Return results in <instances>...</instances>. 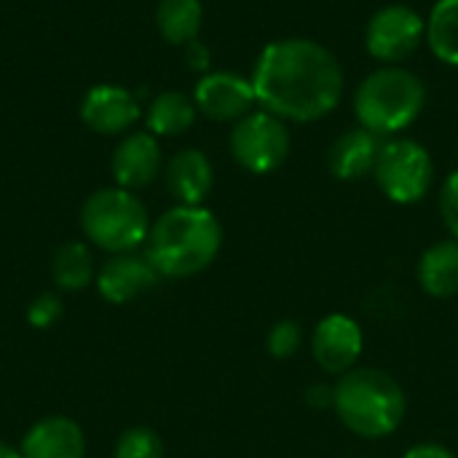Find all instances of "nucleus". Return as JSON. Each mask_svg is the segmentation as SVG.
<instances>
[{
	"mask_svg": "<svg viewBox=\"0 0 458 458\" xmlns=\"http://www.w3.org/2000/svg\"><path fill=\"white\" fill-rule=\"evenodd\" d=\"M373 177L389 201L403 207L419 204L435 185V161L421 142L394 137L381 145Z\"/></svg>",
	"mask_w": 458,
	"mask_h": 458,
	"instance_id": "6",
	"label": "nucleus"
},
{
	"mask_svg": "<svg viewBox=\"0 0 458 458\" xmlns=\"http://www.w3.org/2000/svg\"><path fill=\"white\" fill-rule=\"evenodd\" d=\"M164 177H166V188L172 199L185 207H204L215 185L212 161L207 158V153L193 150V148L174 153L172 161L166 164Z\"/></svg>",
	"mask_w": 458,
	"mask_h": 458,
	"instance_id": "15",
	"label": "nucleus"
},
{
	"mask_svg": "<svg viewBox=\"0 0 458 458\" xmlns=\"http://www.w3.org/2000/svg\"><path fill=\"white\" fill-rule=\"evenodd\" d=\"M59 317H62V301L54 293H40L27 309V322L32 327H38V330H46V327L56 325Z\"/></svg>",
	"mask_w": 458,
	"mask_h": 458,
	"instance_id": "24",
	"label": "nucleus"
},
{
	"mask_svg": "<svg viewBox=\"0 0 458 458\" xmlns=\"http://www.w3.org/2000/svg\"><path fill=\"white\" fill-rule=\"evenodd\" d=\"M419 287L437 301H448L458 295V242L443 239L424 250L416 266Z\"/></svg>",
	"mask_w": 458,
	"mask_h": 458,
	"instance_id": "17",
	"label": "nucleus"
},
{
	"mask_svg": "<svg viewBox=\"0 0 458 458\" xmlns=\"http://www.w3.org/2000/svg\"><path fill=\"white\" fill-rule=\"evenodd\" d=\"M365 352V333L349 314H327L311 330V357L317 368L333 378L354 370Z\"/></svg>",
	"mask_w": 458,
	"mask_h": 458,
	"instance_id": "9",
	"label": "nucleus"
},
{
	"mask_svg": "<svg viewBox=\"0 0 458 458\" xmlns=\"http://www.w3.org/2000/svg\"><path fill=\"white\" fill-rule=\"evenodd\" d=\"M0 458H21V451L8 443H0Z\"/></svg>",
	"mask_w": 458,
	"mask_h": 458,
	"instance_id": "29",
	"label": "nucleus"
},
{
	"mask_svg": "<svg viewBox=\"0 0 458 458\" xmlns=\"http://www.w3.org/2000/svg\"><path fill=\"white\" fill-rule=\"evenodd\" d=\"M440 217L451 233V239L458 242V169L451 172L440 188Z\"/></svg>",
	"mask_w": 458,
	"mask_h": 458,
	"instance_id": "25",
	"label": "nucleus"
},
{
	"mask_svg": "<svg viewBox=\"0 0 458 458\" xmlns=\"http://www.w3.org/2000/svg\"><path fill=\"white\" fill-rule=\"evenodd\" d=\"M51 279L62 293H81L83 287L97 279L91 252L83 242H67L54 252L51 260Z\"/></svg>",
	"mask_w": 458,
	"mask_h": 458,
	"instance_id": "19",
	"label": "nucleus"
},
{
	"mask_svg": "<svg viewBox=\"0 0 458 458\" xmlns=\"http://www.w3.org/2000/svg\"><path fill=\"white\" fill-rule=\"evenodd\" d=\"M424 105V81L400 64H384L373 70L354 91V113L360 126L378 137L405 131L421 115Z\"/></svg>",
	"mask_w": 458,
	"mask_h": 458,
	"instance_id": "4",
	"label": "nucleus"
},
{
	"mask_svg": "<svg viewBox=\"0 0 458 458\" xmlns=\"http://www.w3.org/2000/svg\"><path fill=\"white\" fill-rule=\"evenodd\" d=\"M427 40V21L411 5L394 3L376 11L365 27V48L384 64L405 62Z\"/></svg>",
	"mask_w": 458,
	"mask_h": 458,
	"instance_id": "8",
	"label": "nucleus"
},
{
	"mask_svg": "<svg viewBox=\"0 0 458 458\" xmlns=\"http://www.w3.org/2000/svg\"><path fill=\"white\" fill-rule=\"evenodd\" d=\"M403 458H456V454L440 443H419V445H411Z\"/></svg>",
	"mask_w": 458,
	"mask_h": 458,
	"instance_id": "27",
	"label": "nucleus"
},
{
	"mask_svg": "<svg viewBox=\"0 0 458 458\" xmlns=\"http://www.w3.org/2000/svg\"><path fill=\"white\" fill-rule=\"evenodd\" d=\"M303 341H306V333L301 322L279 319L276 325H271L266 335V349L274 360H293L303 349Z\"/></svg>",
	"mask_w": 458,
	"mask_h": 458,
	"instance_id": "23",
	"label": "nucleus"
},
{
	"mask_svg": "<svg viewBox=\"0 0 458 458\" xmlns=\"http://www.w3.org/2000/svg\"><path fill=\"white\" fill-rule=\"evenodd\" d=\"M161 274L150 263L148 255L123 252L113 255L97 274V290L110 303H129L158 284Z\"/></svg>",
	"mask_w": 458,
	"mask_h": 458,
	"instance_id": "11",
	"label": "nucleus"
},
{
	"mask_svg": "<svg viewBox=\"0 0 458 458\" xmlns=\"http://www.w3.org/2000/svg\"><path fill=\"white\" fill-rule=\"evenodd\" d=\"M381 145H384L381 137L368 131L365 126L344 131L330 145V153H327V166H330L333 177L352 182V180H362V177L373 174Z\"/></svg>",
	"mask_w": 458,
	"mask_h": 458,
	"instance_id": "16",
	"label": "nucleus"
},
{
	"mask_svg": "<svg viewBox=\"0 0 458 458\" xmlns=\"http://www.w3.org/2000/svg\"><path fill=\"white\" fill-rule=\"evenodd\" d=\"M21 458H83L86 435L67 416H48L30 427L21 440Z\"/></svg>",
	"mask_w": 458,
	"mask_h": 458,
	"instance_id": "13",
	"label": "nucleus"
},
{
	"mask_svg": "<svg viewBox=\"0 0 458 458\" xmlns=\"http://www.w3.org/2000/svg\"><path fill=\"white\" fill-rule=\"evenodd\" d=\"M156 24L164 40L188 46L199 38L204 24L201 0H161L156 8Z\"/></svg>",
	"mask_w": 458,
	"mask_h": 458,
	"instance_id": "18",
	"label": "nucleus"
},
{
	"mask_svg": "<svg viewBox=\"0 0 458 458\" xmlns=\"http://www.w3.org/2000/svg\"><path fill=\"white\" fill-rule=\"evenodd\" d=\"M427 43L440 62L458 67V0H437L427 19Z\"/></svg>",
	"mask_w": 458,
	"mask_h": 458,
	"instance_id": "21",
	"label": "nucleus"
},
{
	"mask_svg": "<svg viewBox=\"0 0 458 458\" xmlns=\"http://www.w3.org/2000/svg\"><path fill=\"white\" fill-rule=\"evenodd\" d=\"M303 403L314 411H327L333 408V386L330 384H311L303 392Z\"/></svg>",
	"mask_w": 458,
	"mask_h": 458,
	"instance_id": "26",
	"label": "nucleus"
},
{
	"mask_svg": "<svg viewBox=\"0 0 458 458\" xmlns=\"http://www.w3.org/2000/svg\"><path fill=\"white\" fill-rule=\"evenodd\" d=\"M196 110L212 121H242L252 113L258 97L250 78L239 72H207L193 91Z\"/></svg>",
	"mask_w": 458,
	"mask_h": 458,
	"instance_id": "10",
	"label": "nucleus"
},
{
	"mask_svg": "<svg viewBox=\"0 0 458 458\" xmlns=\"http://www.w3.org/2000/svg\"><path fill=\"white\" fill-rule=\"evenodd\" d=\"M333 411L352 435L384 440L403 427L408 397L392 373L381 368H354L335 381Z\"/></svg>",
	"mask_w": 458,
	"mask_h": 458,
	"instance_id": "3",
	"label": "nucleus"
},
{
	"mask_svg": "<svg viewBox=\"0 0 458 458\" xmlns=\"http://www.w3.org/2000/svg\"><path fill=\"white\" fill-rule=\"evenodd\" d=\"M258 105L282 121H319L341 105L344 70L330 48L309 38H282L263 48L252 70Z\"/></svg>",
	"mask_w": 458,
	"mask_h": 458,
	"instance_id": "1",
	"label": "nucleus"
},
{
	"mask_svg": "<svg viewBox=\"0 0 458 458\" xmlns=\"http://www.w3.org/2000/svg\"><path fill=\"white\" fill-rule=\"evenodd\" d=\"M83 123L97 134H121L140 118V102L121 86H94L81 102Z\"/></svg>",
	"mask_w": 458,
	"mask_h": 458,
	"instance_id": "12",
	"label": "nucleus"
},
{
	"mask_svg": "<svg viewBox=\"0 0 458 458\" xmlns=\"http://www.w3.org/2000/svg\"><path fill=\"white\" fill-rule=\"evenodd\" d=\"M196 121V102L180 91H164L150 102L148 110V126L150 134L161 137H177L185 134Z\"/></svg>",
	"mask_w": 458,
	"mask_h": 458,
	"instance_id": "20",
	"label": "nucleus"
},
{
	"mask_svg": "<svg viewBox=\"0 0 458 458\" xmlns=\"http://www.w3.org/2000/svg\"><path fill=\"white\" fill-rule=\"evenodd\" d=\"M231 156L242 169L252 174L276 172L290 156L287 123L268 110H252L236 121L231 131Z\"/></svg>",
	"mask_w": 458,
	"mask_h": 458,
	"instance_id": "7",
	"label": "nucleus"
},
{
	"mask_svg": "<svg viewBox=\"0 0 458 458\" xmlns=\"http://www.w3.org/2000/svg\"><path fill=\"white\" fill-rule=\"evenodd\" d=\"M81 225L89 242L110 255L134 252L150 233L145 204L126 188H102L91 193L81 209Z\"/></svg>",
	"mask_w": 458,
	"mask_h": 458,
	"instance_id": "5",
	"label": "nucleus"
},
{
	"mask_svg": "<svg viewBox=\"0 0 458 458\" xmlns=\"http://www.w3.org/2000/svg\"><path fill=\"white\" fill-rule=\"evenodd\" d=\"M223 247V225L207 207L177 204L148 233V258L161 276L188 279L207 271Z\"/></svg>",
	"mask_w": 458,
	"mask_h": 458,
	"instance_id": "2",
	"label": "nucleus"
},
{
	"mask_svg": "<svg viewBox=\"0 0 458 458\" xmlns=\"http://www.w3.org/2000/svg\"><path fill=\"white\" fill-rule=\"evenodd\" d=\"M115 458H164V440L148 427L126 429L115 443Z\"/></svg>",
	"mask_w": 458,
	"mask_h": 458,
	"instance_id": "22",
	"label": "nucleus"
},
{
	"mask_svg": "<svg viewBox=\"0 0 458 458\" xmlns=\"http://www.w3.org/2000/svg\"><path fill=\"white\" fill-rule=\"evenodd\" d=\"M161 172V148L153 134H129L113 153V177L118 188L137 191L150 185Z\"/></svg>",
	"mask_w": 458,
	"mask_h": 458,
	"instance_id": "14",
	"label": "nucleus"
},
{
	"mask_svg": "<svg viewBox=\"0 0 458 458\" xmlns=\"http://www.w3.org/2000/svg\"><path fill=\"white\" fill-rule=\"evenodd\" d=\"M185 59H188V67L201 70V72H204V70L209 67V62H212L209 48H207L204 43H199V40H193V43L185 46Z\"/></svg>",
	"mask_w": 458,
	"mask_h": 458,
	"instance_id": "28",
	"label": "nucleus"
}]
</instances>
